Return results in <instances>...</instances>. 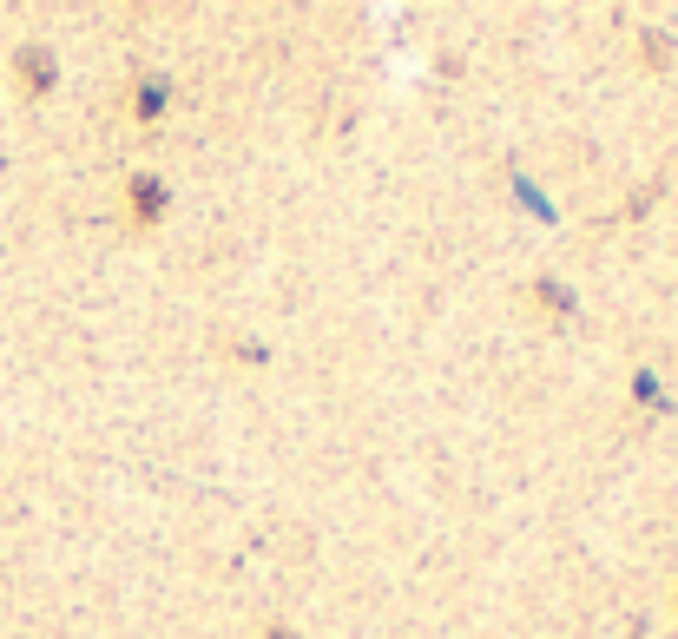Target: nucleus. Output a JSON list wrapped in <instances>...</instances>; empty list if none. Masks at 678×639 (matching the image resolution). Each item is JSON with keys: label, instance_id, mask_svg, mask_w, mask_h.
<instances>
[{"label": "nucleus", "instance_id": "nucleus-1", "mask_svg": "<svg viewBox=\"0 0 678 639\" xmlns=\"http://www.w3.org/2000/svg\"><path fill=\"white\" fill-rule=\"evenodd\" d=\"M14 73H20V93H53V80H60V60H53V47H20L14 53Z\"/></svg>", "mask_w": 678, "mask_h": 639}, {"label": "nucleus", "instance_id": "nucleus-2", "mask_svg": "<svg viewBox=\"0 0 678 639\" xmlns=\"http://www.w3.org/2000/svg\"><path fill=\"white\" fill-rule=\"evenodd\" d=\"M126 192H132V198H126V205H132V224H158V218H165V178L139 172Z\"/></svg>", "mask_w": 678, "mask_h": 639}, {"label": "nucleus", "instance_id": "nucleus-3", "mask_svg": "<svg viewBox=\"0 0 678 639\" xmlns=\"http://www.w3.org/2000/svg\"><path fill=\"white\" fill-rule=\"evenodd\" d=\"M132 112H139V119H158V112H165V80H145L139 99H132Z\"/></svg>", "mask_w": 678, "mask_h": 639}, {"label": "nucleus", "instance_id": "nucleus-4", "mask_svg": "<svg viewBox=\"0 0 678 639\" xmlns=\"http://www.w3.org/2000/svg\"><path fill=\"white\" fill-rule=\"evenodd\" d=\"M534 290H540V304H547V310H560V317L573 310V290H567V284H553V277H540Z\"/></svg>", "mask_w": 678, "mask_h": 639}, {"label": "nucleus", "instance_id": "nucleus-5", "mask_svg": "<svg viewBox=\"0 0 678 639\" xmlns=\"http://www.w3.org/2000/svg\"><path fill=\"white\" fill-rule=\"evenodd\" d=\"M270 639H297V633H290V626H277V633H270Z\"/></svg>", "mask_w": 678, "mask_h": 639}]
</instances>
